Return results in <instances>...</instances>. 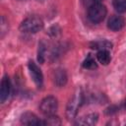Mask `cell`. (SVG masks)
I'll return each mask as SVG.
<instances>
[{
    "mask_svg": "<svg viewBox=\"0 0 126 126\" xmlns=\"http://www.w3.org/2000/svg\"><path fill=\"white\" fill-rule=\"evenodd\" d=\"M97 118H98V116H97L96 113H90L88 115H85V116L81 117L78 120L77 124H80V125H94V124L96 123Z\"/></svg>",
    "mask_w": 126,
    "mask_h": 126,
    "instance_id": "9",
    "label": "cell"
},
{
    "mask_svg": "<svg viewBox=\"0 0 126 126\" xmlns=\"http://www.w3.org/2000/svg\"><path fill=\"white\" fill-rule=\"evenodd\" d=\"M43 28V22L39 17L32 16L24 20L20 26V30L24 32H37Z\"/></svg>",
    "mask_w": 126,
    "mask_h": 126,
    "instance_id": "1",
    "label": "cell"
},
{
    "mask_svg": "<svg viewBox=\"0 0 126 126\" xmlns=\"http://www.w3.org/2000/svg\"><path fill=\"white\" fill-rule=\"evenodd\" d=\"M96 58H97L98 62L103 65H107L111 60L108 50H98V52L96 54Z\"/></svg>",
    "mask_w": 126,
    "mask_h": 126,
    "instance_id": "10",
    "label": "cell"
},
{
    "mask_svg": "<svg viewBox=\"0 0 126 126\" xmlns=\"http://www.w3.org/2000/svg\"><path fill=\"white\" fill-rule=\"evenodd\" d=\"M39 108H40V111L45 114V115H51V114H54L55 111L57 110L58 108V102H57V99L54 97V96H46L44 97L41 102H40V105H39Z\"/></svg>",
    "mask_w": 126,
    "mask_h": 126,
    "instance_id": "4",
    "label": "cell"
},
{
    "mask_svg": "<svg viewBox=\"0 0 126 126\" xmlns=\"http://www.w3.org/2000/svg\"><path fill=\"white\" fill-rule=\"evenodd\" d=\"M54 81L56 83V85L58 86H63L65 85V83L67 82V75L65 73L64 70H58L55 73L54 76Z\"/></svg>",
    "mask_w": 126,
    "mask_h": 126,
    "instance_id": "11",
    "label": "cell"
},
{
    "mask_svg": "<svg viewBox=\"0 0 126 126\" xmlns=\"http://www.w3.org/2000/svg\"><path fill=\"white\" fill-rule=\"evenodd\" d=\"M112 47V43L106 40H101V41H95L92 44V48L94 49H98V50H109Z\"/></svg>",
    "mask_w": 126,
    "mask_h": 126,
    "instance_id": "12",
    "label": "cell"
},
{
    "mask_svg": "<svg viewBox=\"0 0 126 126\" xmlns=\"http://www.w3.org/2000/svg\"><path fill=\"white\" fill-rule=\"evenodd\" d=\"M21 121L25 125H40L42 124V121L38 120L37 116L32 112H26L22 115Z\"/></svg>",
    "mask_w": 126,
    "mask_h": 126,
    "instance_id": "8",
    "label": "cell"
},
{
    "mask_svg": "<svg viewBox=\"0 0 126 126\" xmlns=\"http://www.w3.org/2000/svg\"><path fill=\"white\" fill-rule=\"evenodd\" d=\"M29 70H30L31 76H32V80L34 81V83L38 87H40L43 82V76H42V73H41V70L39 69V67L34 62L31 61L29 63Z\"/></svg>",
    "mask_w": 126,
    "mask_h": 126,
    "instance_id": "5",
    "label": "cell"
},
{
    "mask_svg": "<svg viewBox=\"0 0 126 126\" xmlns=\"http://www.w3.org/2000/svg\"><path fill=\"white\" fill-rule=\"evenodd\" d=\"M124 19L120 16H112L110 17V19L108 20L107 23V27L109 30L113 31V32H117L119 30H121L124 27Z\"/></svg>",
    "mask_w": 126,
    "mask_h": 126,
    "instance_id": "6",
    "label": "cell"
},
{
    "mask_svg": "<svg viewBox=\"0 0 126 126\" xmlns=\"http://www.w3.org/2000/svg\"><path fill=\"white\" fill-rule=\"evenodd\" d=\"M125 106H126V100H125Z\"/></svg>",
    "mask_w": 126,
    "mask_h": 126,
    "instance_id": "17",
    "label": "cell"
},
{
    "mask_svg": "<svg viewBox=\"0 0 126 126\" xmlns=\"http://www.w3.org/2000/svg\"><path fill=\"white\" fill-rule=\"evenodd\" d=\"M44 57H45V44L41 41L38 44V52H37V59L39 63L44 62Z\"/></svg>",
    "mask_w": 126,
    "mask_h": 126,
    "instance_id": "16",
    "label": "cell"
},
{
    "mask_svg": "<svg viewBox=\"0 0 126 126\" xmlns=\"http://www.w3.org/2000/svg\"><path fill=\"white\" fill-rule=\"evenodd\" d=\"M113 7L119 13L126 12V0H113Z\"/></svg>",
    "mask_w": 126,
    "mask_h": 126,
    "instance_id": "14",
    "label": "cell"
},
{
    "mask_svg": "<svg viewBox=\"0 0 126 126\" xmlns=\"http://www.w3.org/2000/svg\"><path fill=\"white\" fill-rule=\"evenodd\" d=\"M42 124L43 125L56 126V125H60L61 124V121H60V118L58 116H55L54 114H51V115H47L46 119L44 121H42Z\"/></svg>",
    "mask_w": 126,
    "mask_h": 126,
    "instance_id": "13",
    "label": "cell"
},
{
    "mask_svg": "<svg viewBox=\"0 0 126 126\" xmlns=\"http://www.w3.org/2000/svg\"><path fill=\"white\" fill-rule=\"evenodd\" d=\"M106 8L100 3H94L89 8V19L93 23H100L106 16Z\"/></svg>",
    "mask_w": 126,
    "mask_h": 126,
    "instance_id": "3",
    "label": "cell"
},
{
    "mask_svg": "<svg viewBox=\"0 0 126 126\" xmlns=\"http://www.w3.org/2000/svg\"><path fill=\"white\" fill-rule=\"evenodd\" d=\"M96 62L92 56H88L86 60L83 62V67L86 69H95L96 68Z\"/></svg>",
    "mask_w": 126,
    "mask_h": 126,
    "instance_id": "15",
    "label": "cell"
},
{
    "mask_svg": "<svg viewBox=\"0 0 126 126\" xmlns=\"http://www.w3.org/2000/svg\"><path fill=\"white\" fill-rule=\"evenodd\" d=\"M82 101H83V94L80 91H77V93L74 94V95L71 97V99L67 104L66 116L68 119H73L77 115V112L79 110L80 105L82 104Z\"/></svg>",
    "mask_w": 126,
    "mask_h": 126,
    "instance_id": "2",
    "label": "cell"
},
{
    "mask_svg": "<svg viewBox=\"0 0 126 126\" xmlns=\"http://www.w3.org/2000/svg\"><path fill=\"white\" fill-rule=\"evenodd\" d=\"M10 94V81L8 77H4L1 81V88H0V100L1 102H4Z\"/></svg>",
    "mask_w": 126,
    "mask_h": 126,
    "instance_id": "7",
    "label": "cell"
}]
</instances>
